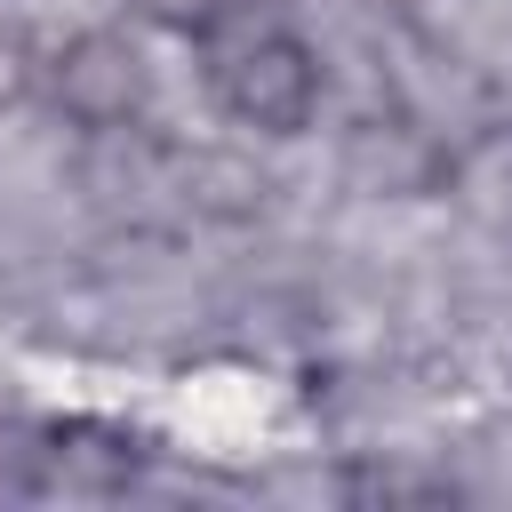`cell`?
Returning <instances> with one entry per match:
<instances>
[{"label": "cell", "instance_id": "6da1fadb", "mask_svg": "<svg viewBox=\"0 0 512 512\" xmlns=\"http://www.w3.org/2000/svg\"><path fill=\"white\" fill-rule=\"evenodd\" d=\"M200 80L232 128L256 136H304L320 120V48L296 32L280 0H248L232 24L200 40Z\"/></svg>", "mask_w": 512, "mask_h": 512}, {"label": "cell", "instance_id": "7a4b0ae2", "mask_svg": "<svg viewBox=\"0 0 512 512\" xmlns=\"http://www.w3.org/2000/svg\"><path fill=\"white\" fill-rule=\"evenodd\" d=\"M40 88L80 136H120L152 112V64L120 24H88L56 56H40Z\"/></svg>", "mask_w": 512, "mask_h": 512}, {"label": "cell", "instance_id": "3957f363", "mask_svg": "<svg viewBox=\"0 0 512 512\" xmlns=\"http://www.w3.org/2000/svg\"><path fill=\"white\" fill-rule=\"evenodd\" d=\"M240 8H248V0H128V16H144L152 32H168V40H192V48H200L216 24H232Z\"/></svg>", "mask_w": 512, "mask_h": 512}, {"label": "cell", "instance_id": "277c9868", "mask_svg": "<svg viewBox=\"0 0 512 512\" xmlns=\"http://www.w3.org/2000/svg\"><path fill=\"white\" fill-rule=\"evenodd\" d=\"M32 88H40V56H32V40H24L16 24H0V112H16Z\"/></svg>", "mask_w": 512, "mask_h": 512}]
</instances>
